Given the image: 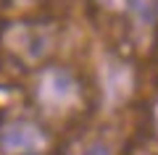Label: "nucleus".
Here are the masks:
<instances>
[{"mask_svg": "<svg viewBox=\"0 0 158 155\" xmlns=\"http://www.w3.org/2000/svg\"><path fill=\"white\" fill-rule=\"evenodd\" d=\"M74 87L77 84L66 71H50L45 76V87H40V95L45 100H53V105H58V103H66L74 95Z\"/></svg>", "mask_w": 158, "mask_h": 155, "instance_id": "nucleus-2", "label": "nucleus"}, {"mask_svg": "<svg viewBox=\"0 0 158 155\" xmlns=\"http://www.w3.org/2000/svg\"><path fill=\"white\" fill-rule=\"evenodd\" d=\"M127 0H103V6H111V8H116V6H124Z\"/></svg>", "mask_w": 158, "mask_h": 155, "instance_id": "nucleus-3", "label": "nucleus"}, {"mask_svg": "<svg viewBox=\"0 0 158 155\" xmlns=\"http://www.w3.org/2000/svg\"><path fill=\"white\" fill-rule=\"evenodd\" d=\"M45 147H48V137L34 121L16 118V121L3 124V129H0L3 155H42Z\"/></svg>", "mask_w": 158, "mask_h": 155, "instance_id": "nucleus-1", "label": "nucleus"}]
</instances>
